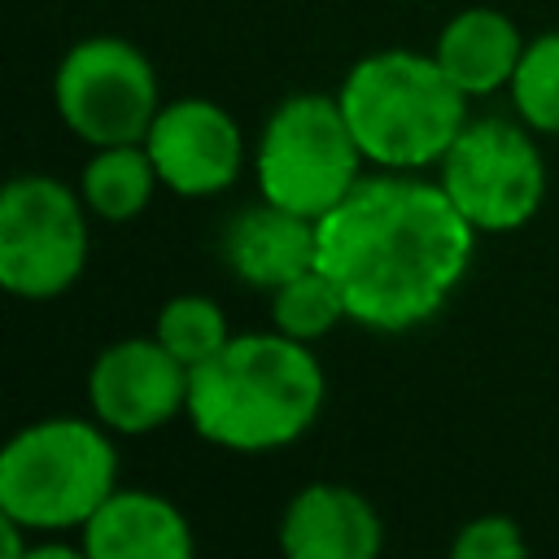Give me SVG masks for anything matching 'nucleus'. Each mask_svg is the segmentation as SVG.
<instances>
[{"label":"nucleus","mask_w":559,"mask_h":559,"mask_svg":"<svg viewBox=\"0 0 559 559\" xmlns=\"http://www.w3.org/2000/svg\"><path fill=\"white\" fill-rule=\"evenodd\" d=\"M476 227L441 183L380 175L358 179L319 218V266L336 280L354 323L406 332L432 319L459 288Z\"/></svg>","instance_id":"nucleus-1"},{"label":"nucleus","mask_w":559,"mask_h":559,"mask_svg":"<svg viewBox=\"0 0 559 559\" xmlns=\"http://www.w3.org/2000/svg\"><path fill=\"white\" fill-rule=\"evenodd\" d=\"M323 406V367L306 341L275 332L227 336L188 371V419L223 450L258 454L297 441Z\"/></svg>","instance_id":"nucleus-2"},{"label":"nucleus","mask_w":559,"mask_h":559,"mask_svg":"<svg viewBox=\"0 0 559 559\" xmlns=\"http://www.w3.org/2000/svg\"><path fill=\"white\" fill-rule=\"evenodd\" d=\"M341 109L367 162L419 170L450 153L467 127V92L437 57L389 48L362 57L341 83Z\"/></svg>","instance_id":"nucleus-3"},{"label":"nucleus","mask_w":559,"mask_h":559,"mask_svg":"<svg viewBox=\"0 0 559 559\" xmlns=\"http://www.w3.org/2000/svg\"><path fill=\"white\" fill-rule=\"evenodd\" d=\"M118 454L100 419L52 415L22 428L0 454V511L31 533L83 528L114 493Z\"/></svg>","instance_id":"nucleus-4"},{"label":"nucleus","mask_w":559,"mask_h":559,"mask_svg":"<svg viewBox=\"0 0 559 559\" xmlns=\"http://www.w3.org/2000/svg\"><path fill=\"white\" fill-rule=\"evenodd\" d=\"M362 162L367 157L349 131L341 100L301 92L280 100V109L266 118L253 153V175L266 201L306 218H323L336 201L349 197Z\"/></svg>","instance_id":"nucleus-5"},{"label":"nucleus","mask_w":559,"mask_h":559,"mask_svg":"<svg viewBox=\"0 0 559 559\" xmlns=\"http://www.w3.org/2000/svg\"><path fill=\"white\" fill-rule=\"evenodd\" d=\"M87 262L79 197L52 175H17L0 192V284L13 297H57Z\"/></svg>","instance_id":"nucleus-6"},{"label":"nucleus","mask_w":559,"mask_h":559,"mask_svg":"<svg viewBox=\"0 0 559 559\" xmlns=\"http://www.w3.org/2000/svg\"><path fill=\"white\" fill-rule=\"evenodd\" d=\"M52 100L61 122L92 148L140 144L162 109L148 57L118 35L74 44L57 66Z\"/></svg>","instance_id":"nucleus-7"},{"label":"nucleus","mask_w":559,"mask_h":559,"mask_svg":"<svg viewBox=\"0 0 559 559\" xmlns=\"http://www.w3.org/2000/svg\"><path fill=\"white\" fill-rule=\"evenodd\" d=\"M441 188L476 231H515L546 197V162L515 122L480 118L441 157Z\"/></svg>","instance_id":"nucleus-8"},{"label":"nucleus","mask_w":559,"mask_h":559,"mask_svg":"<svg viewBox=\"0 0 559 559\" xmlns=\"http://www.w3.org/2000/svg\"><path fill=\"white\" fill-rule=\"evenodd\" d=\"M87 402L109 432H153L188 411V367L157 336L114 341L87 371Z\"/></svg>","instance_id":"nucleus-9"},{"label":"nucleus","mask_w":559,"mask_h":559,"mask_svg":"<svg viewBox=\"0 0 559 559\" xmlns=\"http://www.w3.org/2000/svg\"><path fill=\"white\" fill-rule=\"evenodd\" d=\"M144 148L157 179L179 197H210L236 183L245 162V140L236 118L201 96H183L157 109Z\"/></svg>","instance_id":"nucleus-10"},{"label":"nucleus","mask_w":559,"mask_h":559,"mask_svg":"<svg viewBox=\"0 0 559 559\" xmlns=\"http://www.w3.org/2000/svg\"><path fill=\"white\" fill-rule=\"evenodd\" d=\"M280 546L293 559H371L384 546V524L358 489L314 480L288 498Z\"/></svg>","instance_id":"nucleus-11"},{"label":"nucleus","mask_w":559,"mask_h":559,"mask_svg":"<svg viewBox=\"0 0 559 559\" xmlns=\"http://www.w3.org/2000/svg\"><path fill=\"white\" fill-rule=\"evenodd\" d=\"M218 253L231 266V275L275 293L293 275L319 266V218H306L262 197L223 227Z\"/></svg>","instance_id":"nucleus-12"},{"label":"nucleus","mask_w":559,"mask_h":559,"mask_svg":"<svg viewBox=\"0 0 559 559\" xmlns=\"http://www.w3.org/2000/svg\"><path fill=\"white\" fill-rule=\"evenodd\" d=\"M192 550L183 511L148 489H114L83 524L87 559H188Z\"/></svg>","instance_id":"nucleus-13"},{"label":"nucleus","mask_w":559,"mask_h":559,"mask_svg":"<svg viewBox=\"0 0 559 559\" xmlns=\"http://www.w3.org/2000/svg\"><path fill=\"white\" fill-rule=\"evenodd\" d=\"M432 57L467 96H489L498 87H511L524 39L515 22L498 9H463L445 22Z\"/></svg>","instance_id":"nucleus-14"},{"label":"nucleus","mask_w":559,"mask_h":559,"mask_svg":"<svg viewBox=\"0 0 559 559\" xmlns=\"http://www.w3.org/2000/svg\"><path fill=\"white\" fill-rule=\"evenodd\" d=\"M157 183L162 179H157V166H153L144 140L140 144H105L83 166V205L105 223H127L148 205Z\"/></svg>","instance_id":"nucleus-15"},{"label":"nucleus","mask_w":559,"mask_h":559,"mask_svg":"<svg viewBox=\"0 0 559 559\" xmlns=\"http://www.w3.org/2000/svg\"><path fill=\"white\" fill-rule=\"evenodd\" d=\"M271 319L284 336L310 345L323 332H332L341 319H349V310H345V297H341L336 280L323 266H310V271L293 275L288 284H280L271 293Z\"/></svg>","instance_id":"nucleus-16"},{"label":"nucleus","mask_w":559,"mask_h":559,"mask_svg":"<svg viewBox=\"0 0 559 559\" xmlns=\"http://www.w3.org/2000/svg\"><path fill=\"white\" fill-rule=\"evenodd\" d=\"M511 100L533 131L559 135V31L524 44V57L511 74Z\"/></svg>","instance_id":"nucleus-17"},{"label":"nucleus","mask_w":559,"mask_h":559,"mask_svg":"<svg viewBox=\"0 0 559 559\" xmlns=\"http://www.w3.org/2000/svg\"><path fill=\"white\" fill-rule=\"evenodd\" d=\"M188 371L205 358H214L223 345H227V319L223 310L210 301V297H197V293H183V297H170L157 314V332H153Z\"/></svg>","instance_id":"nucleus-18"},{"label":"nucleus","mask_w":559,"mask_h":559,"mask_svg":"<svg viewBox=\"0 0 559 559\" xmlns=\"http://www.w3.org/2000/svg\"><path fill=\"white\" fill-rule=\"evenodd\" d=\"M450 550L459 559H515V555L528 550V542H524V533L515 528L511 515H476L459 528Z\"/></svg>","instance_id":"nucleus-19"}]
</instances>
